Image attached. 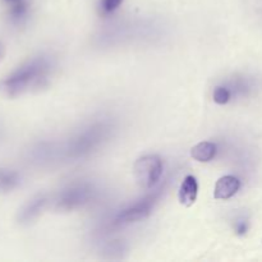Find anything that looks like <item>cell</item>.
<instances>
[{"label": "cell", "mask_w": 262, "mask_h": 262, "mask_svg": "<svg viewBox=\"0 0 262 262\" xmlns=\"http://www.w3.org/2000/svg\"><path fill=\"white\" fill-rule=\"evenodd\" d=\"M9 10H8V18H9L10 23L12 25H22L23 20L26 19L27 17V13H28V7H27V3L25 0L22 2L17 3V4L12 5V7H8Z\"/></svg>", "instance_id": "9c48e42d"}, {"label": "cell", "mask_w": 262, "mask_h": 262, "mask_svg": "<svg viewBox=\"0 0 262 262\" xmlns=\"http://www.w3.org/2000/svg\"><path fill=\"white\" fill-rule=\"evenodd\" d=\"M199 194V183L193 176H187L179 187L178 199L181 205L189 207L196 202Z\"/></svg>", "instance_id": "8992f818"}, {"label": "cell", "mask_w": 262, "mask_h": 262, "mask_svg": "<svg viewBox=\"0 0 262 262\" xmlns=\"http://www.w3.org/2000/svg\"><path fill=\"white\" fill-rule=\"evenodd\" d=\"M133 174L141 189L154 188L163 176V161L158 155L142 156L135 163Z\"/></svg>", "instance_id": "7a4b0ae2"}, {"label": "cell", "mask_w": 262, "mask_h": 262, "mask_svg": "<svg viewBox=\"0 0 262 262\" xmlns=\"http://www.w3.org/2000/svg\"><path fill=\"white\" fill-rule=\"evenodd\" d=\"M216 155V145L210 141L197 143L191 150V156L200 163H209Z\"/></svg>", "instance_id": "ba28073f"}, {"label": "cell", "mask_w": 262, "mask_h": 262, "mask_svg": "<svg viewBox=\"0 0 262 262\" xmlns=\"http://www.w3.org/2000/svg\"><path fill=\"white\" fill-rule=\"evenodd\" d=\"M3 3H4L5 5H8V7H12V5L17 4V3L22 2V0H2Z\"/></svg>", "instance_id": "4fadbf2b"}, {"label": "cell", "mask_w": 262, "mask_h": 262, "mask_svg": "<svg viewBox=\"0 0 262 262\" xmlns=\"http://www.w3.org/2000/svg\"><path fill=\"white\" fill-rule=\"evenodd\" d=\"M50 72L51 61L48 56H32L0 79V95L7 99H15L41 89L48 83Z\"/></svg>", "instance_id": "6da1fadb"}, {"label": "cell", "mask_w": 262, "mask_h": 262, "mask_svg": "<svg viewBox=\"0 0 262 262\" xmlns=\"http://www.w3.org/2000/svg\"><path fill=\"white\" fill-rule=\"evenodd\" d=\"M123 0H99V13L101 15H109L114 13L122 5Z\"/></svg>", "instance_id": "7c38bea8"}, {"label": "cell", "mask_w": 262, "mask_h": 262, "mask_svg": "<svg viewBox=\"0 0 262 262\" xmlns=\"http://www.w3.org/2000/svg\"><path fill=\"white\" fill-rule=\"evenodd\" d=\"M45 205L46 197L42 196V194H37V196L28 200V201L18 210V223L22 225H27L30 224V223H32L33 220L37 219V216L41 214V211L43 210Z\"/></svg>", "instance_id": "277c9868"}, {"label": "cell", "mask_w": 262, "mask_h": 262, "mask_svg": "<svg viewBox=\"0 0 262 262\" xmlns=\"http://www.w3.org/2000/svg\"><path fill=\"white\" fill-rule=\"evenodd\" d=\"M86 199V191H83L82 188L72 189L71 192H67L66 196H64L63 202L68 209H72L74 205H79L82 202V200Z\"/></svg>", "instance_id": "30bf717a"}, {"label": "cell", "mask_w": 262, "mask_h": 262, "mask_svg": "<svg viewBox=\"0 0 262 262\" xmlns=\"http://www.w3.org/2000/svg\"><path fill=\"white\" fill-rule=\"evenodd\" d=\"M212 99L217 105H225L232 99V92L225 86H216L212 92Z\"/></svg>", "instance_id": "8fae6325"}, {"label": "cell", "mask_w": 262, "mask_h": 262, "mask_svg": "<svg viewBox=\"0 0 262 262\" xmlns=\"http://www.w3.org/2000/svg\"><path fill=\"white\" fill-rule=\"evenodd\" d=\"M241 181L234 176H224L215 183L214 197L216 200H229L239 191Z\"/></svg>", "instance_id": "5b68a950"}, {"label": "cell", "mask_w": 262, "mask_h": 262, "mask_svg": "<svg viewBox=\"0 0 262 262\" xmlns=\"http://www.w3.org/2000/svg\"><path fill=\"white\" fill-rule=\"evenodd\" d=\"M152 199H145L143 201L137 202L133 206H130L129 209L124 210L119 216L115 220V224L117 225H127L130 223L140 222V220L145 219L150 215L151 210H152L154 205Z\"/></svg>", "instance_id": "3957f363"}, {"label": "cell", "mask_w": 262, "mask_h": 262, "mask_svg": "<svg viewBox=\"0 0 262 262\" xmlns=\"http://www.w3.org/2000/svg\"><path fill=\"white\" fill-rule=\"evenodd\" d=\"M3 58H4V48H3V45L0 43V61L3 60Z\"/></svg>", "instance_id": "5bb4252c"}, {"label": "cell", "mask_w": 262, "mask_h": 262, "mask_svg": "<svg viewBox=\"0 0 262 262\" xmlns=\"http://www.w3.org/2000/svg\"><path fill=\"white\" fill-rule=\"evenodd\" d=\"M20 176L14 169L0 166V194L10 193L20 184Z\"/></svg>", "instance_id": "52a82bcc"}]
</instances>
